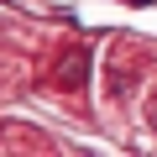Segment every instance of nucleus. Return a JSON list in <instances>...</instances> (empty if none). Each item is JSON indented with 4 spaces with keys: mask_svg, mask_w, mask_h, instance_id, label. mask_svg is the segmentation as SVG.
Masks as SVG:
<instances>
[{
    "mask_svg": "<svg viewBox=\"0 0 157 157\" xmlns=\"http://www.w3.org/2000/svg\"><path fill=\"white\" fill-rule=\"evenodd\" d=\"M147 126L157 131V94H152V105H147Z\"/></svg>",
    "mask_w": 157,
    "mask_h": 157,
    "instance_id": "obj_2",
    "label": "nucleus"
},
{
    "mask_svg": "<svg viewBox=\"0 0 157 157\" xmlns=\"http://www.w3.org/2000/svg\"><path fill=\"white\" fill-rule=\"evenodd\" d=\"M89 63H94V58H89L84 47H73V52L58 63V84H63V89H84V84H89Z\"/></svg>",
    "mask_w": 157,
    "mask_h": 157,
    "instance_id": "obj_1",
    "label": "nucleus"
}]
</instances>
